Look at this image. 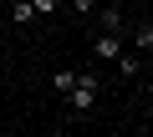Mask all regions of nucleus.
Masks as SVG:
<instances>
[{
    "instance_id": "obj_1",
    "label": "nucleus",
    "mask_w": 153,
    "mask_h": 137,
    "mask_svg": "<svg viewBox=\"0 0 153 137\" xmlns=\"http://www.w3.org/2000/svg\"><path fill=\"white\" fill-rule=\"evenodd\" d=\"M66 102H71V112H92V107H97V76H92V71H76Z\"/></svg>"
},
{
    "instance_id": "obj_2",
    "label": "nucleus",
    "mask_w": 153,
    "mask_h": 137,
    "mask_svg": "<svg viewBox=\"0 0 153 137\" xmlns=\"http://www.w3.org/2000/svg\"><path fill=\"white\" fill-rule=\"evenodd\" d=\"M97 56H123V46H117V36L107 31V36H97Z\"/></svg>"
},
{
    "instance_id": "obj_3",
    "label": "nucleus",
    "mask_w": 153,
    "mask_h": 137,
    "mask_svg": "<svg viewBox=\"0 0 153 137\" xmlns=\"http://www.w3.org/2000/svg\"><path fill=\"white\" fill-rule=\"evenodd\" d=\"M71 81H76V71H66V66H61V71H56V76H51V86H56V92H61V97H66V92H71Z\"/></svg>"
},
{
    "instance_id": "obj_4",
    "label": "nucleus",
    "mask_w": 153,
    "mask_h": 137,
    "mask_svg": "<svg viewBox=\"0 0 153 137\" xmlns=\"http://www.w3.org/2000/svg\"><path fill=\"white\" fill-rule=\"evenodd\" d=\"M133 36H138V51H148V46H153V26H148V21H143V26H138Z\"/></svg>"
},
{
    "instance_id": "obj_5",
    "label": "nucleus",
    "mask_w": 153,
    "mask_h": 137,
    "mask_svg": "<svg viewBox=\"0 0 153 137\" xmlns=\"http://www.w3.org/2000/svg\"><path fill=\"white\" fill-rule=\"evenodd\" d=\"M16 21L26 26V21H36V10H31V0H16Z\"/></svg>"
},
{
    "instance_id": "obj_6",
    "label": "nucleus",
    "mask_w": 153,
    "mask_h": 137,
    "mask_svg": "<svg viewBox=\"0 0 153 137\" xmlns=\"http://www.w3.org/2000/svg\"><path fill=\"white\" fill-rule=\"evenodd\" d=\"M117 26H123V15H117V10H102V31H112V36H117Z\"/></svg>"
},
{
    "instance_id": "obj_7",
    "label": "nucleus",
    "mask_w": 153,
    "mask_h": 137,
    "mask_svg": "<svg viewBox=\"0 0 153 137\" xmlns=\"http://www.w3.org/2000/svg\"><path fill=\"white\" fill-rule=\"evenodd\" d=\"M31 10H36V15H51V10H56V0H31Z\"/></svg>"
},
{
    "instance_id": "obj_8",
    "label": "nucleus",
    "mask_w": 153,
    "mask_h": 137,
    "mask_svg": "<svg viewBox=\"0 0 153 137\" xmlns=\"http://www.w3.org/2000/svg\"><path fill=\"white\" fill-rule=\"evenodd\" d=\"M71 10H82V15H87V10H92V0H71Z\"/></svg>"
},
{
    "instance_id": "obj_9",
    "label": "nucleus",
    "mask_w": 153,
    "mask_h": 137,
    "mask_svg": "<svg viewBox=\"0 0 153 137\" xmlns=\"http://www.w3.org/2000/svg\"><path fill=\"white\" fill-rule=\"evenodd\" d=\"M0 31H5V15H0Z\"/></svg>"
}]
</instances>
